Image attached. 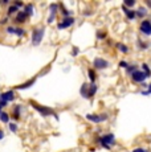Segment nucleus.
Here are the masks:
<instances>
[{
  "mask_svg": "<svg viewBox=\"0 0 151 152\" xmlns=\"http://www.w3.org/2000/svg\"><path fill=\"white\" fill-rule=\"evenodd\" d=\"M27 19H28L27 15L23 12V11H19L15 16V23H17V24H24L27 21Z\"/></svg>",
  "mask_w": 151,
  "mask_h": 152,
  "instance_id": "nucleus-11",
  "label": "nucleus"
},
{
  "mask_svg": "<svg viewBox=\"0 0 151 152\" xmlns=\"http://www.w3.org/2000/svg\"><path fill=\"white\" fill-rule=\"evenodd\" d=\"M127 66H129V64H127L126 61H119V68H123V69H126Z\"/></svg>",
  "mask_w": 151,
  "mask_h": 152,
  "instance_id": "nucleus-33",
  "label": "nucleus"
},
{
  "mask_svg": "<svg viewBox=\"0 0 151 152\" xmlns=\"http://www.w3.org/2000/svg\"><path fill=\"white\" fill-rule=\"evenodd\" d=\"M141 32L146 36H150L151 34V21L150 20H143L141 23Z\"/></svg>",
  "mask_w": 151,
  "mask_h": 152,
  "instance_id": "nucleus-9",
  "label": "nucleus"
},
{
  "mask_svg": "<svg viewBox=\"0 0 151 152\" xmlns=\"http://www.w3.org/2000/svg\"><path fill=\"white\" fill-rule=\"evenodd\" d=\"M33 10H34L33 4H32V3H28V4H24V11H23V12H24L28 17H29V16L33 15Z\"/></svg>",
  "mask_w": 151,
  "mask_h": 152,
  "instance_id": "nucleus-16",
  "label": "nucleus"
},
{
  "mask_svg": "<svg viewBox=\"0 0 151 152\" xmlns=\"http://www.w3.org/2000/svg\"><path fill=\"white\" fill-rule=\"evenodd\" d=\"M49 11H51V16L48 17V24H52L56 19L57 11H59V4H51L49 5Z\"/></svg>",
  "mask_w": 151,
  "mask_h": 152,
  "instance_id": "nucleus-10",
  "label": "nucleus"
},
{
  "mask_svg": "<svg viewBox=\"0 0 151 152\" xmlns=\"http://www.w3.org/2000/svg\"><path fill=\"white\" fill-rule=\"evenodd\" d=\"M5 32H7L8 34H15V27H11L10 25V27L5 28Z\"/></svg>",
  "mask_w": 151,
  "mask_h": 152,
  "instance_id": "nucleus-27",
  "label": "nucleus"
},
{
  "mask_svg": "<svg viewBox=\"0 0 151 152\" xmlns=\"http://www.w3.org/2000/svg\"><path fill=\"white\" fill-rule=\"evenodd\" d=\"M122 10H123V12H125V15L127 16V19L129 20H134L135 19V11H133V10H129V8H126L125 5H122Z\"/></svg>",
  "mask_w": 151,
  "mask_h": 152,
  "instance_id": "nucleus-14",
  "label": "nucleus"
},
{
  "mask_svg": "<svg viewBox=\"0 0 151 152\" xmlns=\"http://www.w3.org/2000/svg\"><path fill=\"white\" fill-rule=\"evenodd\" d=\"M61 13L64 15L65 17H70V15H72V12L70 11H68V10H65V8H62V11H61Z\"/></svg>",
  "mask_w": 151,
  "mask_h": 152,
  "instance_id": "nucleus-28",
  "label": "nucleus"
},
{
  "mask_svg": "<svg viewBox=\"0 0 151 152\" xmlns=\"http://www.w3.org/2000/svg\"><path fill=\"white\" fill-rule=\"evenodd\" d=\"M8 3H10V1H8V0H3V1H1V4H3V5H5V4H8Z\"/></svg>",
  "mask_w": 151,
  "mask_h": 152,
  "instance_id": "nucleus-38",
  "label": "nucleus"
},
{
  "mask_svg": "<svg viewBox=\"0 0 151 152\" xmlns=\"http://www.w3.org/2000/svg\"><path fill=\"white\" fill-rule=\"evenodd\" d=\"M29 104L32 107H33L36 111H39L40 114H41L43 116H48V115H53V116H56V119H59V116H57V114L54 113V110L53 109H51V107H46V106H41V104H39V103H36V102H33V101H29Z\"/></svg>",
  "mask_w": 151,
  "mask_h": 152,
  "instance_id": "nucleus-1",
  "label": "nucleus"
},
{
  "mask_svg": "<svg viewBox=\"0 0 151 152\" xmlns=\"http://www.w3.org/2000/svg\"><path fill=\"white\" fill-rule=\"evenodd\" d=\"M88 77L90 78V83H95V80H97V75H95L94 69H88Z\"/></svg>",
  "mask_w": 151,
  "mask_h": 152,
  "instance_id": "nucleus-17",
  "label": "nucleus"
},
{
  "mask_svg": "<svg viewBox=\"0 0 151 152\" xmlns=\"http://www.w3.org/2000/svg\"><path fill=\"white\" fill-rule=\"evenodd\" d=\"M44 33H45V29L43 27L34 28L33 31H32V44H33V45H40V42L44 39Z\"/></svg>",
  "mask_w": 151,
  "mask_h": 152,
  "instance_id": "nucleus-3",
  "label": "nucleus"
},
{
  "mask_svg": "<svg viewBox=\"0 0 151 152\" xmlns=\"http://www.w3.org/2000/svg\"><path fill=\"white\" fill-rule=\"evenodd\" d=\"M17 12H19V10L15 7V5H10L8 7V10H7V16H12V15H16Z\"/></svg>",
  "mask_w": 151,
  "mask_h": 152,
  "instance_id": "nucleus-20",
  "label": "nucleus"
},
{
  "mask_svg": "<svg viewBox=\"0 0 151 152\" xmlns=\"http://www.w3.org/2000/svg\"><path fill=\"white\" fill-rule=\"evenodd\" d=\"M147 93H149V94H151V83L147 85Z\"/></svg>",
  "mask_w": 151,
  "mask_h": 152,
  "instance_id": "nucleus-36",
  "label": "nucleus"
},
{
  "mask_svg": "<svg viewBox=\"0 0 151 152\" xmlns=\"http://www.w3.org/2000/svg\"><path fill=\"white\" fill-rule=\"evenodd\" d=\"M3 138H4V131H3V130H0V140H1Z\"/></svg>",
  "mask_w": 151,
  "mask_h": 152,
  "instance_id": "nucleus-37",
  "label": "nucleus"
},
{
  "mask_svg": "<svg viewBox=\"0 0 151 152\" xmlns=\"http://www.w3.org/2000/svg\"><path fill=\"white\" fill-rule=\"evenodd\" d=\"M86 119L93 123H102L109 119V115L107 114H86Z\"/></svg>",
  "mask_w": 151,
  "mask_h": 152,
  "instance_id": "nucleus-4",
  "label": "nucleus"
},
{
  "mask_svg": "<svg viewBox=\"0 0 151 152\" xmlns=\"http://www.w3.org/2000/svg\"><path fill=\"white\" fill-rule=\"evenodd\" d=\"M146 78H147L146 74H144L142 70H136V72H134L131 74V80L136 83H143L144 81H146Z\"/></svg>",
  "mask_w": 151,
  "mask_h": 152,
  "instance_id": "nucleus-6",
  "label": "nucleus"
},
{
  "mask_svg": "<svg viewBox=\"0 0 151 152\" xmlns=\"http://www.w3.org/2000/svg\"><path fill=\"white\" fill-rule=\"evenodd\" d=\"M117 48L119 49V50L122 52V53H127V52H129V48H127L126 45H125V44H117Z\"/></svg>",
  "mask_w": 151,
  "mask_h": 152,
  "instance_id": "nucleus-24",
  "label": "nucleus"
},
{
  "mask_svg": "<svg viewBox=\"0 0 151 152\" xmlns=\"http://www.w3.org/2000/svg\"><path fill=\"white\" fill-rule=\"evenodd\" d=\"M13 5H15L17 10H19V8L24 7V3H23V1H15V3H13Z\"/></svg>",
  "mask_w": 151,
  "mask_h": 152,
  "instance_id": "nucleus-31",
  "label": "nucleus"
},
{
  "mask_svg": "<svg viewBox=\"0 0 151 152\" xmlns=\"http://www.w3.org/2000/svg\"><path fill=\"white\" fill-rule=\"evenodd\" d=\"M93 66H94L95 69L103 70V69L109 68V61H107V60H105V58L97 57V58H94V61H93Z\"/></svg>",
  "mask_w": 151,
  "mask_h": 152,
  "instance_id": "nucleus-5",
  "label": "nucleus"
},
{
  "mask_svg": "<svg viewBox=\"0 0 151 152\" xmlns=\"http://www.w3.org/2000/svg\"><path fill=\"white\" fill-rule=\"evenodd\" d=\"M15 99V91L13 90H8L5 93H0V101H4V102H12Z\"/></svg>",
  "mask_w": 151,
  "mask_h": 152,
  "instance_id": "nucleus-8",
  "label": "nucleus"
},
{
  "mask_svg": "<svg viewBox=\"0 0 151 152\" xmlns=\"http://www.w3.org/2000/svg\"><path fill=\"white\" fill-rule=\"evenodd\" d=\"M20 113H21V104H16V106L13 107L12 115H11L10 118L15 119V121H19V119H20Z\"/></svg>",
  "mask_w": 151,
  "mask_h": 152,
  "instance_id": "nucleus-13",
  "label": "nucleus"
},
{
  "mask_svg": "<svg viewBox=\"0 0 151 152\" xmlns=\"http://www.w3.org/2000/svg\"><path fill=\"white\" fill-rule=\"evenodd\" d=\"M142 72L146 74L147 78L151 77V69L149 68V65H147V64H142Z\"/></svg>",
  "mask_w": 151,
  "mask_h": 152,
  "instance_id": "nucleus-21",
  "label": "nucleus"
},
{
  "mask_svg": "<svg viewBox=\"0 0 151 152\" xmlns=\"http://www.w3.org/2000/svg\"><path fill=\"white\" fill-rule=\"evenodd\" d=\"M105 37H106L105 32H101V31H98V32H97V39H98V40H101V39H105Z\"/></svg>",
  "mask_w": 151,
  "mask_h": 152,
  "instance_id": "nucleus-29",
  "label": "nucleus"
},
{
  "mask_svg": "<svg viewBox=\"0 0 151 152\" xmlns=\"http://www.w3.org/2000/svg\"><path fill=\"white\" fill-rule=\"evenodd\" d=\"M34 82H36V77L31 78V80H29V81H27V82H24V83L19 85V86H16V89H17V90H24V89H29V87L32 86V85H34Z\"/></svg>",
  "mask_w": 151,
  "mask_h": 152,
  "instance_id": "nucleus-12",
  "label": "nucleus"
},
{
  "mask_svg": "<svg viewBox=\"0 0 151 152\" xmlns=\"http://www.w3.org/2000/svg\"><path fill=\"white\" fill-rule=\"evenodd\" d=\"M97 140L101 143L102 147H105L106 150H110V145H113L115 143V136L114 134H106V135L100 136Z\"/></svg>",
  "mask_w": 151,
  "mask_h": 152,
  "instance_id": "nucleus-2",
  "label": "nucleus"
},
{
  "mask_svg": "<svg viewBox=\"0 0 151 152\" xmlns=\"http://www.w3.org/2000/svg\"><path fill=\"white\" fill-rule=\"evenodd\" d=\"M147 15V10L144 7H141V8H138V11H135V16L136 17H143V16H146Z\"/></svg>",
  "mask_w": 151,
  "mask_h": 152,
  "instance_id": "nucleus-18",
  "label": "nucleus"
},
{
  "mask_svg": "<svg viewBox=\"0 0 151 152\" xmlns=\"http://www.w3.org/2000/svg\"><path fill=\"white\" fill-rule=\"evenodd\" d=\"M123 5H125V7H134V5H135V0H126V1H125L123 3Z\"/></svg>",
  "mask_w": 151,
  "mask_h": 152,
  "instance_id": "nucleus-26",
  "label": "nucleus"
},
{
  "mask_svg": "<svg viewBox=\"0 0 151 152\" xmlns=\"http://www.w3.org/2000/svg\"><path fill=\"white\" fill-rule=\"evenodd\" d=\"M10 130L12 131V132H16L17 131V124L16 123H10Z\"/></svg>",
  "mask_w": 151,
  "mask_h": 152,
  "instance_id": "nucleus-30",
  "label": "nucleus"
},
{
  "mask_svg": "<svg viewBox=\"0 0 151 152\" xmlns=\"http://www.w3.org/2000/svg\"><path fill=\"white\" fill-rule=\"evenodd\" d=\"M74 17H65L64 20H61V21L57 24V28L59 29H66V28H69V27H72V25L74 24Z\"/></svg>",
  "mask_w": 151,
  "mask_h": 152,
  "instance_id": "nucleus-7",
  "label": "nucleus"
},
{
  "mask_svg": "<svg viewBox=\"0 0 151 152\" xmlns=\"http://www.w3.org/2000/svg\"><path fill=\"white\" fill-rule=\"evenodd\" d=\"M78 52H80V49H78L77 46H74V48H73V50H72V56H74V57H76V56L78 54Z\"/></svg>",
  "mask_w": 151,
  "mask_h": 152,
  "instance_id": "nucleus-34",
  "label": "nucleus"
},
{
  "mask_svg": "<svg viewBox=\"0 0 151 152\" xmlns=\"http://www.w3.org/2000/svg\"><path fill=\"white\" fill-rule=\"evenodd\" d=\"M98 87L95 83H90L88 85V98H92L93 95H95V93H97Z\"/></svg>",
  "mask_w": 151,
  "mask_h": 152,
  "instance_id": "nucleus-15",
  "label": "nucleus"
},
{
  "mask_svg": "<svg viewBox=\"0 0 151 152\" xmlns=\"http://www.w3.org/2000/svg\"><path fill=\"white\" fill-rule=\"evenodd\" d=\"M146 4L149 5V7H151V1H146Z\"/></svg>",
  "mask_w": 151,
  "mask_h": 152,
  "instance_id": "nucleus-39",
  "label": "nucleus"
},
{
  "mask_svg": "<svg viewBox=\"0 0 151 152\" xmlns=\"http://www.w3.org/2000/svg\"><path fill=\"white\" fill-rule=\"evenodd\" d=\"M133 152H149V151L143 147H138V148H135V150H133Z\"/></svg>",
  "mask_w": 151,
  "mask_h": 152,
  "instance_id": "nucleus-32",
  "label": "nucleus"
},
{
  "mask_svg": "<svg viewBox=\"0 0 151 152\" xmlns=\"http://www.w3.org/2000/svg\"><path fill=\"white\" fill-rule=\"evenodd\" d=\"M25 29L24 28H15V34L17 37H23V36H25Z\"/></svg>",
  "mask_w": 151,
  "mask_h": 152,
  "instance_id": "nucleus-22",
  "label": "nucleus"
},
{
  "mask_svg": "<svg viewBox=\"0 0 151 152\" xmlns=\"http://www.w3.org/2000/svg\"><path fill=\"white\" fill-rule=\"evenodd\" d=\"M1 110H3V107H1V104H0V113H1Z\"/></svg>",
  "mask_w": 151,
  "mask_h": 152,
  "instance_id": "nucleus-40",
  "label": "nucleus"
},
{
  "mask_svg": "<svg viewBox=\"0 0 151 152\" xmlns=\"http://www.w3.org/2000/svg\"><path fill=\"white\" fill-rule=\"evenodd\" d=\"M81 95L84 98H88V85L86 83H84L82 87H81Z\"/></svg>",
  "mask_w": 151,
  "mask_h": 152,
  "instance_id": "nucleus-23",
  "label": "nucleus"
},
{
  "mask_svg": "<svg viewBox=\"0 0 151 152\" xmlns=\"http://www.w3.org/2000/svg\"><path fill=\"white\" fill-rule=\"evenodd\" d=\"M7 21H8V17H4V19H1V20H0V25L7 24Z\"/></svg>",
  "mask_w": 151,
  "mask_h": 152,
  "instance_id": "nucleus-35",
  "label": "nucleus"
},
{
  "mask_svg": "<svg viewBox=\"0 0 151 152\" xmlns=\"http://www.w3.org/2000/svg\"><path fill=\"white\" fill-rule=\"evenodd\" d=\"M138 70V68H136V65H129L126 68V72H127V74H133L134 72H136Z\"/></svg>",
  "mask_w": 151,
  "mask_h": 152,
  "instance_id": "nucleus-25",
  "label": "nucleus"
},
{
  "mask_svg": "<svg viewBox=\"0 0 151 152\" xmlns=\"http://www.w3.org/2000/svg\"><path fill=\"white\" fill-rule=\"evenodd\" d=\"M10 114L8 113H4V111H1V113H0V121L3 122V123H8V122H10Z\"/></svg>",
  "mask_w": 151,
  "mask_h": 152,
  "instance_id": "nucleus-19",
  "label": "nucleus"
}]
</instances>
